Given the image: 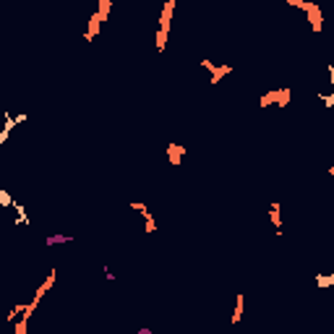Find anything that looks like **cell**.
<instances>
[{"label": "cell", "mask_w": 334, "mask_h": 334, "mask_svg": "<svg viewBox=\"0 0 334 334\" xmlns=\"http://www.w3.org/2000/svg\"><path fill=\"white\" fill-rule=\"evenodd\" d=\"M243 308H246V295L243 292H238V298H235V311H232L230 316V324L235 327V324H240V319H243Z\"/></svg>", "instance_id": "7a4b0ae2"}, {"label": "cell", "mask_w": 334, "mask_h": 334, "mask_svg": "<svg viewBox=\"0 0 334 334\" xmlns=\"http://www.w3.org/2000/svg\"><path fill=\"white\" fill-rule=\"evenodd\" d=\"M65 243H73V235H63V232H55V235H47L45 238V246L53 248V246H65Z\"/></svg>", "instance_id": "3957f363"}, {"label": "cell", "mask_w": 334, "mask_h": 334, "mask_svg": "<svg viewBox=\"0 0 334 334\" xmlns=\"http://www.w3.org/2000/svg\"><path fill=\"white\" fill-rule=\"evenodd\" d=\"M105 279H107V282H115V274L110 272V266H105Z\"/></svg>", "instance_id": "5b68a950"}, {"label": "cell", "mask_w": 334, "mask_h": 334, "mask_svg": "<svg viewBox=\"0 0 334 334\" xmlns=\"http://www.w3.org/2000/svg\"><path fill=\"white\" fill-rule=\"evenodd\" d=\"M269 217L274 220V227H277V232H282V217H279V204H272V209H269Z\"/></svg>", "instance_id": "277c9868"}, {"label": "cell", "mask_w": 334, "mask_h": 334, "mask_svg": "<svg viewBox=\"0 0 334 334\" xmlns=\"http://www.w3.org/2000/svg\"><path fill=\"white\" fill-rule=\"evenodd\" d=\"M172 8L175 3L170 0L165 8H162V19H160V31H157V53H165V45H167V34H170V19H172Z\"/></svg>", "instance_id": "6da1fadb"}, {"label": "cell", "mask_w": 334, "mask_h": 334, "mask_svg": "<svg viewBox=\"0 0 334 334\" xmlns=\"http://www.w3.org/2000/svg\"><path fill=\"white\" fill-rule=\"evenodd\" d=\"M136 334H157V332H154V329H149V327H139V329H136Z\"/></svg>", "instance_id": "8992f818"}]
</instances>
